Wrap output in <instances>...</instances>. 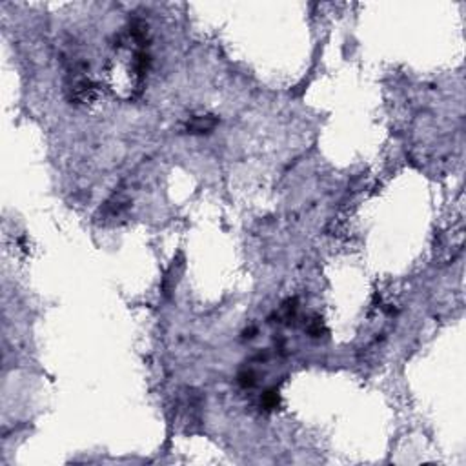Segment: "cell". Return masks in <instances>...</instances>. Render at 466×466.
Listing matches in <instances>:
<instances>
[{
    "label": "cell",
    "mask_w": 466,
    "mask_h": 466,
    "mask_svg": "<svg viewBox=\"0 0 466 466\" xmlns=\"http://www.w3.org/2000/svg\"><path fill=\"white\" fill-rule=\"evenodd\" d=\"M217 118L211 117V115H199V117H193L192 120L188 122V133L192 135H204L213 131L217 126Z\"/></svg>",
    "instance_id": "6da1fadb"
},
{
    "label": "cell",
    "mask_w": 466,
    "mask_h": 466,
    "mask_svg": "<svg viewBox=\"0 0 466 466\" xmlns=\"http://www.w3.org/2000/svg\"><path fill=\"white\" fill-rule=\"evenodd\" d=\"M279 405H281V397L277 390H268V392L262 393L261 406L266 410V412H273V410L279 408Z\"/></svg>",
    "instance_id": "7a4b0ae2"
},
{
    "label": "cell",
    "mask_w": 466,
    "mask_h": 466,
    "mask_svg": "<svg viewBox=\"0 0 466 466\" xmlns=\"http://www.w3.org/2000/svg\"><path fill=\"white\" fill-rule=\"evenodd\" d=\"M237 381L242 388H253L257 384V374L253 370H242L237 375Z\"/></svg>",
    "instance_id": "3957f363"
},
{
    "label": "cell",
    "mask_w": 466,
    "mask_h": 466,
    "mask_svg": "<svg viewBox=\"0 0 466 466\" xmlns=\"http://www.w3.org/2000/svg\"><path fill=\"white\" fill-rule=\"evenodd\" d=\"M324 324H323V321L319 317H314L312 321H309V324H308V333L312 337H321L324 333Z\"/></svg>",
    "instance_id": "277c9868"
}]
</instances>
